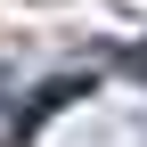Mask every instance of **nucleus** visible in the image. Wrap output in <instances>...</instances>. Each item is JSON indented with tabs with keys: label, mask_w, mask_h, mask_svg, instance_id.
I'll list each match as a JSON object with an SVG mask.
<instances>
[{
	"label": "nucleus",
	"mask_w": 147,
	"mask_h": 147,
	"mask_svg": "<svg viewBox=\"0 0 147 147\" xmlns=\"http://www.w3.org/2000/svg\"><path fill=\"white\" fill-rule=\"evenodd\" d=\"M82 90H90V82H49V90H41V98H33V106H25V131H33V123H41V115H57V106H65V98H82Z\"/></svg>",
	"instance_id": "obj_1"
},
{
	"label": "nucleus",
	"mask_w": 147,
	"mask_h": 147,
	"mask_svg": "<svg viewBox=\"0 0 147 147\" xmlns=\"http://www.w3.org/2000/svg\"><path fill=\"white\" fill-rule=\"evenodd\" d=\"M123 65H131V74H139V82H147V41H139V49H131V57H123Z\"/></svg>",
	"instance_id": "obj_2"
}]
</instances>
